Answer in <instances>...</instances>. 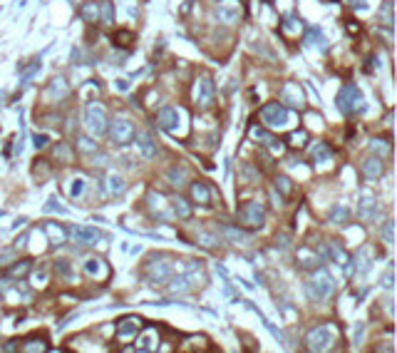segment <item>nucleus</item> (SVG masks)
<instances>
[{"label": "nucleus", "mask_w": 397, "mask_h": 353, "mask_svg": "<svg viewBox=\"0 0 397 353\" xmlns=\"http://www.w3.org/2000/svg\"><path fill=\"white\" fill-rule=\"evenodd\" d=\"M43 231L48 234V242H50V244H62V242H65V229H62L60 224H55V221H48V224L43 226Z\"/></svg>", "instance_id": "nucleus-22"}, {"label": "nucleus", "mask_w": 397, "mask_h": 353, "mask_svg": "<svg viewBox=\"0 0 397 353\" xmlns=\"http://www.w3.org/2000/svg\"><path fill=\"white\" fill-rule=\"evenodd\" d=\"M333 341H335V331L330 326H315L305 336V348L308 351H325L333 346Z\"/></svg>", "instance_id": "nucleus-4"}, {"label": "nucleus", "mask_w": 397, "mask_h": 353, "mask_svg": "<svg viewBox=\"0 0 397 353\" xmlns=\"http://www.w3.org/2000/svg\"><path fill=\"white\" fill-rule=\"evenodd\" d=\"M189 194H191V202H196V204H211V191H209L206 182H198V179L191 182Z\"/></svg>", "instance_id": "nucleus-17"}, {"label": "nucleus", "mask_w": 397, "mask_h": 353, "mask_svg": "<svg viewBox=\"0 0 397 353\" xmlns=\"http://www.w3.org/2000/svg\"><path fill=\"white\" fill-rule=\"evenodd\" d=\"M124 189H127V184H124V179L119 177V174H112L109 177V191L114 194V197H117V194H122Z\"/></svg>", "instance_id": "nucleus-30"}, {"label": "nucleus", "mask_w": 397, "mask_h": 353, "mask_svg": "<svg viewBox=\"0 0 397 353\" xmlns=\"http://www.w3.org/2000/svg\"><path fill=\"white\" fill-rule=\"evenodd\" d=\"M214 95H216L214 80H211L209 75H201V77L196 80V85H194V100H196V105H198V107H211Z\"/></svg>", "instance_id": "nucleus-8"}, {"label": "nucleus", "mask_w": 397, "mask_h": 353, "mask_svg": "<svg viewBox=\"0 0 397 353\" xmlns=\"http://www.w3.org/2000/svg\"><path fill=\"white\" fill-rule=\"evenodd\" d=\"M97 23H102L107 27L114 23V5H112V0H102V3H97Z\"/></svg>", "instance_id": "nucleus-19"}, {"label": "nucleus", "mask_w": 397, "mask_h": 353, "mask_svg": "<svg viewBox=\"0 0 397 353\" xmlns=\"http://www.w3.org/2000/svg\"><path fill=\"white\" fill-rule=\"evenodd\" d=\"M216 18L221 23H236L241 18V5H238V0H223V3L216 5Z\"/></svg>", "instance_id": "nucleus-12"}, {"label": "nucleus", "mask_w": 397, "mask_h": 353, "mask_svg": "<svg viewBox=\"0 0 397 353\" xmlns=\"http://www.w3.org/2000/svg\"><path fill=\"white\" fill-rule=\"evenodd\" d=\"M20 348H23V351H45V348H48V343L37 341V338H27V341H25Z\"/></svg>", "instance_id": "nucleus-40"}, {"label": "nucleus", "mask_w": 397, "mask_h": 353, "mask_svg": "<svg viewBox=\"0 0 397 353\" xmlns=\"http://www.w3.org/2000/svg\"><path fill=\"white\" fill-rule=\"evenodd\" d=\"M275 189H281V194H283V197H288V194L293 191V184H291V179H288V177L278 174V177H275Z\"/></svg>", "instance_id": "nucleus-33"}, {"label": "nucleus", "mask_w": 397, "mask_h": 353, "mask_svg": "<svg viewBox=\"0 0 397 353\" xmlns=\"http://www.w3.org/2000/svg\"><path fill=\"white\" fill-rule=\"evenodd\" d=\"M198 239H201V244H204V246H216V239H214V237H209V234H198Z\"/></svg>", "instance_id": "nucleus-47"}, {"label": "nucleus", "mask_w": 397, "mask_h": 353, "mask_svg": "<svg viewBox=\"0 0 397 353\" xmlns=\"http://www.w3.org/2000/svg\"><path fill=\"white\" fill-rule=\"evenodd\" d=\"M305 291H308V299L310 301H325L335 291V281H333V276H330L328 271L318 269L313 276H310V281L305 284Z\"/></svg>", "instance_id": "nucleus-1"}, {"label": "nucleus", "mask_w": 397, "mask_h": 353, "mask_svg": "<svg viewBox=\"0 0 397 353\" xmlns=\"http://www.w3.org/2000/svg\"><path fill=\"white\" fill-rule=\"evenodd\" d=\"M67 231L77 244H95L99 239V231L92 229V226H70Z\"/></svg>", "instance_id": "nucleus-16"}, {"label": "nucleus", "mask_w": 397, "mask_h": 353, "mask_svg": "<svg viewBox=\"0 0 397 353\" xmlns=\"http://www.w3.org/2000/svg\"><path fill=\"white\" fill-rule=\"evenodd\" d=\"M266 221V207L261 202H244L238 207V224L246 229H261Z\"/></svg>", "instance_id": "nucleus-2"}, {"label": "nucleus", "mask_w": 397, "mask_h": 353, "mask_svg": "<svg viewBox=\"0 0 397 353\" xmlns=\"http://www.w3.org/2000/svg\"><path fill=\"white\" fill-rule=\"evenodd\" d=\"M385 286H387V289L392 286V271H387V273H385Z\"/></svg>", "instance_id": "nucleus-50"}, {"label": "nucleus", "mask_w": 397, "mask_h": 353, "mask_svg": "<svg viewBox=\"0 0 397 353\" xmlns=\"http://www.w3.org/2000/svg\"><path fill=\"white\" fill-rule=\"evenodd\" d=\"M310 157H313L315 162H325V160H330V157H333V149H330L325 142H318V144L310 149Z\"/></svg>", "instance_id": "nucleus-23"}, {"label": "nucleus", "mask_w": 397, "mask_h": 353, "mask_svg": "<svg viewBox=\"0 0 397 353\" xmlns=\"http://www.w3.org/2000/svg\"><path fill=\"white\" fill-rule=\"evenodd\" d=\"M300 27H303V25H300V20H298L296 15H288V18L281 23V30H283V32H288V35H298V32H300Z\"/></svg>", "instance_id": "nucleus-26"}, {"label": "nucleus", "mask_w": 397, "mask_h": 353, "mask_svg": "<svg viewBox=\"0 0 397 353\" xmlns=\"http://www.w3.org/2000/svg\"><path fill=\"white\" fill-rule=\"evenodd\" d=\"M368 251H370V246H365V249H360V251H357V261H360L357 271H360V273H365V271L370 269V264H372V261H368Z\"/></svg>", "instance_id": "nucleus-37"}, {"label": "nucleus", "mask_w": 397, "mask_h": 353, "mask_svg": "<svg viewBox=\"0 0 397 353\" xmlns=\"http://www.w3.org/2000/svg\"><path fill=\"white\" fill-rule=\"evenodd\" d=\"M382 239L387 244H392V221H385V226H382Z\"/></svg>", "instance_id": "nucleus-45"}, {"label": "nucleus", "mask_w": 397, "mask_h": 353, "mask_svg": "<svg viewBox=\"0 0 397 353\" xmlns=\"http://www.w3.org/2000/svg\"><path fill=\"white\" fill-rule=\"evenodd\" d=\"M350 5H352V8H357V5L365 8V0H350Z\"/></svg>", "instance_id": "nucleus-51"}, {"label": "nucleus", "mask_w": 397, "mask_h": 353, "mask_svg": "<svg viewBox=\"0 0 397 353\" xmlns=\"http://www.w3.org/2000/svg\"><path fill=\"white\" fill-rule=\"evenodd\" d=\"M189 286L184 284V279H174V284H172V291H186Z\"/></svg>", "instance_id": "nucleus-48"}, {"label": "nucleus", "mask_w": 397, "mask_h": 353, "mask_svg": "<svg viewBox=\"0 0 397 353\" xmlns=\"http://www.w3.org/2000/svg\"><path fill=\"white\" fill-rule=\"evenodd\" d=\"M142 319H137V316H127V319H122L117 324V333L122 336V338H127V336H134V333H139L142 331Z\"/></svg>", "instance_id": "nucleus-18"}, {"label": "nucleus", "mask_w": 397, "mask_h": 353, "mask_svg": "<svg viewBox=\"0 0 397 353\" xmlns=\"http://www.w3.org/2000/svg\"><path fill=\"white\" fill-rule=\"evenodd\" d=\"M370 149H372V154H377V157H387V154H390V144L382 142V139H372V142H370Z\"/></svg>", "instance_id": "nucleus-34"}, {"label": "nucleus", "mask_w": 397, "mask_h": 353, "mask_svg": "<svg viewBox=\"0 0 397 353\" xmlns=\"http://www.w3.org/2000/svg\"><path fill=\"white\" fill-rule=\"evenodd\" d=\"M223 234H226V237H228L231 242H246V239H248V234H246V231H241V229H231V226H226Z\"/></svg>", "instance_id": "nucleus-36"}, {"label": "nucleus", "mask_w": 397, "mask_h": 353, "mask_svg": "<svg viewBox=\"0 0 397 353\" xmlns=\"http://www.w3.org/2000/svg\"><path fill=\"white\" fill-rule=\"evenodd\" d=\"M360 172H363V177H365V179H377V177H382V172H385L382 157H377V154L365 157V160H363V164H360Z\"/></svg>", "instance_id": "nucleus-14"}, {"label": "nucleus", "mask_w": 397, "mask_h": 353, "mask_svg": "<svg viewBox=\"0 0 397 353\" xmlns=\"http://www.w3.org/2000/svg\"><path fill=\"white\" fill-rule=\"evenodd\" d=\"M45 144H48V137H45V135H35V147H37V149H43Z\"/></svg>", "instance_id": "nucleus-49"}, {"label": "nucleus", "mask_w": 397, "mask_h": 353, "mask_svg": "<svg viewBox=\"0 0 397 353\" xmlns=\"http://www.w3.org/2000/svg\"><path fill=\"white\" fill-rule=\"evenodd\" d=\"M144 273H147L149 281H169L172 273H174V269H172L169 261H162L159 256H151V261H147Z\"/></svg>", "instance_id": "nucleus-9"}, {"label": "nucleus", "mask_w": 397, "mask_h": 353, "mask_svg": "<svg viewBox=\"0 0 397 353\" xmlns=\"http://www.w3.org/2000/svg\"><path fill=\"white\" fill-rule=\"evenodd\" d=\"M70 95V87H67V82L62 80V77H55V80L48 85V97L50 100H65Z\"/></svg>", "instance_id": "nucleus-20"}, {"label": "nucleus", "mask_w": 397, "mask_h": 353, "mask_svg": "<svg viewBox=\"0 0 397 353\" xmlns=\"http://www.w3.org/2000/svg\"><path fill=\"white\" fill-rule=\"evenodd\" d=\"M184 177H186L184 167H174V169L169 172V179H172V184H184Z\"/></svg>", "instance_id": "nucleus-43"}, {"label": "nucleus", "mask_w": 397, "mask_h": 353, "mask_svg": "<svg viewBox=\"0 0 397 353\" xmlns=\"http://www.w3.org/2000/svg\"><path fill=\"white\" fill-rule=\"evenodd\" d=\"M380 20H382L385 27L392 25V3H385V5H382V10H380Z\"/></svg>", "instance_id": "nucleus-41"}, {"label": "nucleus", "mask_w": 397, "mask_h": 353, "mask_svg": "<svg viewBox=\"0 0 397 353\" xmlns=\"http://www.w3.org/2000/svg\"><path fill=\"white\" fill-rule=\"evenodd\" d=\"M305 139H308V132H305V130H300V132H293L288 142H291L293 147H303V144H305Z\"/></svg>", "instance_id": "nucleus-42"}, {"label": "nucleus", "mask_w": 397, "mask_h": 353, "mask_svg": "<svg viewBox=\"0 0 397 353\" xmlns=\"http://www.w3.org/2000/svg\"><path fill=\"white\" fill-rule=\"evenodd\" d=\"M325 254H330V259H333L335 264H347V261H350V254H347L338 242H328V244H325Z\"/></svg>", "instance_id": "nucleus-21"}, {"label": "nucleus", "mask_w": 397, "mask_h": 353, "mask_svg": "<svg viewBox=\"0 0 397 353\" xmlns=\"http://www.w3.org/2000/svg\"><path fill=\"white\" fill-rule=\"evenodd\" d=\"M261 117H263V122H266L271 130H281V127L288 125V109H286V105H281V102H268V105H263Z\"/></svg>", "instance_id": "nucleus-5"}, {"label": "nucleus", "mask_w": 397, "mask_h": 353, "mask_svg": "<svg viewBox=\"0 0 397 353\" xmlns=\"http://www.w3.org/2000/svg\"><path fill=\"white\" fill-rule=\"evenodd\" d=\"M107 132H109V137H112V142L117 147H124V144H129L134 139V125L129 120H124V117H117L114 122H109Z\"/></svg>", "instance_id": "nucleus-7"}, {"label": "nucleus", "mask_w": 397, "mask_h": 353, "mask_svg": "<svg viewBox=\"0 0 397 353\" xmlns=\"http://www.w3.org/2000/svg\"><path fill=\"white\" fill-rule=\"evenodd\" d=\"M32 269V261H27V259H23L20 264H15L13 269H10V273H13V276H23V273H27Z\"/></svg>", "instance_id": "nucleus-39"}, {"label": "nucleus", "mask_w": 397, "mask_h": 353, "mask_svg": "<svg viewBox=\"0 0 397 353\" xmlns=\"http://www.w3.org/2000/svg\"><path fill=\"white\" fill-rule=\"evenodd\" d=\"M132 142L137 144V149H139V154L144 157V160H154V157L159 154V149H156V144H154V139H151L149 132H134V139Z\"/></svg>", "instance_id": "nucleus-13"}, {"label": "nucleus", "mask_w": 397, "mask_h": 353, "mask_svg": "<svg viewBox=\"0 0 397 353\" xmlns=\"http://www.w3.org/2000/svg\"><path fill=\"white\" fill-rule=\"evenodd\" d=\"M174 212H176L179 219H189V217H191V207H189V202L181 199V197L174 199Z\"/></svg>", "instance_id": "nucleus-28"}, {"label": "nucleus", "mask_w": 397, "mask_h": 353, "mask_svg": "<svg viewBox=\"0 0 397 353\" xmlns=\"http://www.w3.org/2000/svg\"><path fill=\"white\" fill-rule=\"evenodd\" d=\"M251 137H253V139H258L261 144H273V142H275V139H273V137H271V135H268L263 127H251Z\"/></svg>", "instance_id": "nucleus-32"}, {"label": "nucleus", "mask_w": 397, "mask_h": 353, "mask_svg": "<svg viewBox=\"0 0 397 353\" xmlns=\"http://www.w3.org/2000/svg\"><path fill=\"white\" fill-rule=\"evenodd\" d=\"M79 15H82L85 20H90V23H97V3H85L82 8H79Z\"/></svg>", "instance_id": "nucleus-31"}, {"label": "nucleus", "mask_w": 397, "mask_h": 353, "mask_svg": "<svg viewBox=\"0 0 397 353\" xmlns=\"http://www.w3.org/2000/svg\"><path fill=\"white\" fill-rule=\"evenodd\" d=\"M298 261H300L303 269H310V266H318L321 256H318V254H310V249H300V251H298Z\"/></svg>", "instance_id": "nucleus-25"}, {"label": "nucleus", "mask_w": 397, "mask_h": 353, "mask_svg": "<svg viewBox=\"0 0 397 353\" xmlns=\"http://www.w3.org/2000/svg\"><path fill=\"white\" fill-rule=\"evenodd\" d=\"M55 269H57V273H62V276H70V264H67L65 259H60V261L55 264Z\"/></svg>", "instance_id": "nucleus-46"}, {"label": "nucleus", "mask_w": 397, "mask_h": 353, "mask_svg": "<svg viewBox=\"0 0 397 353\" xmlns=\"http://www.w3.org/2000/svg\"><path fill=\"white\" fill-rule=\"evenodd\" d=\"M77 152L79 154H95L97 152V142H92V137H85V135H77Z\"/></svg>", "instance_id": "nucleus-24"}, {"label": "nucleus", "mask_w": 397, "mask_h": 353, "mask_svg": "<svg viewBox=\"0 0 397 353\" xmlns=\"http://www.w3.org/2000/svg\"><path fill=\"white\" fill-rule=\"evenodd\" d=\"M85 125L92 132V137L107 135V127H109V122H107V109L99 102H90L87 105V109H85Z\"/></svg>", "instance_id": "nucleus-3"}, {"label": "nucleus", "mask_w": 397, "mask_h": 353, "mask_svg": "<svg viewBox=\"0 0 397 353\" xmlns=\"http://www.w3.org/2000/svg\"><path fill=\"white\" fill-rule=\"evenodd\" d=\"M154 336H156V333H154V331L149 328V331H147V333H144V336H142V338L137 341V348H142V351H149V348H154Z\"/></svg>", "instance_id": "nucleus-35"}, {"label": "nucleus", "mask_w": 397, "mask_h": 353, "mask_svg": "<svg viewBox=\"0 0 397 353\" xmlns=\"http://www.w3.org/2000/svg\"><path fill=\"white\" fill-rule=\"evenodd\" d=\"M338 109L343 114H352L357 109H363V95L355 85H345L340 92H338Z\"/></svg>", "instance_id": "nucleus-6"}, {"label": "nucleus", "mask_w": 397, "mask_h": 353, "mask_svg": "<svg viewBox=\"0 0 397 353\" xmlns=\"http://www.w3.org/2000/svg\"><path fill=\"white\" fill-rule=\"evenodd\" d=\"M281 105H288V107H296V109L305 107V97H303V90L298 87V82H286L281 87Z\"/></svg>", "instance_id": "nucleus-10"}, {"label": "nucleus", "mask_w": 397, "mask_h": 353, "mask_svg": "<svg viewBox=\"0 0 397 353\" xmlns=\"http://www.w3.org/2000/svg\"><path fill=\"white\" fill-rule=\"evenodd\" d=\"M74 184H72V189H70V197H77V194H82V189H85V182L82 179H72Z\"/></svg>", "instance_id": "nucleus-44"}, {"label": "nucleus", "mask_w": 397, "mask_h": 353, "mask_svg": "<svg viewBox=\"0 0 397 353\" xmlns=\"http://www.w3.org/2000/svg\"><path fill=\"white\" fill-rule=\"evenodd\" d=\"M176 122H179V112L174 107H162L156 112V125L167 130V132H176Z\"/></svg>", "instance_id": "nucleus-15"}, {"label": "nucleus", "mask_w": 397, "mask_h": 353, "mask_svg": "<svg viewBox=\"0 0 397 353\" xmlns=\"http://www.w3.org/2000/svg\"><path fill=\"white\" fill-rule=\"evenodd\" d=\"M333 224H345L347 219H350V212L345 209V207H333L330 209V217H328Z\"/></svg>", "instance_id": "nucleus-29"}, {"label": "nucleus", "mask_w": 397, "mask_h": 353, "mask_svg": "<svg viewBox=\"0 0 397 353\" xmlns=\"http://www.w3.org/2000/svg\"><path fill=\"white\" fill-rule=\"evenodd\" d=\"M82 269H85L87 276H92V279H97V281H107L109 273H112V269H109V264H107L104 259H87V261L82 264Z\"/></svg>", "instance_id": "nucleus-11"}, {"label": "nucleus", "mask_w": 397, "mask_h": 353, "mask_svg": "<svg viewBox=\"0 0 397 353\" xmlns=\"http://www.w3.org/2000/svg\"><path fill=\"white\" fill-rule=\"evenodd\" d=\"M134 43V32H129V30H119V32H114V45L119 48H129Z\"/></svg>", "instance_id": "nucleus-27"}, {"label": "nucleus", "mask_w": 397, "mask_h": 353, "mask_svg": "<svg viewBox=\"0 0 397 353\" xmlns=\"http://www.w3.org/2000/svg\"><path fill=\"white\" fill-rule=\"evenodd\" d=\"M55 157H57V160L62 157V162H65V164H70V162H72V152L67 149V144H65V142H60V144L55 147Z\"/></svg>", "instance_id": "nucleus-38"}]
</instances>
